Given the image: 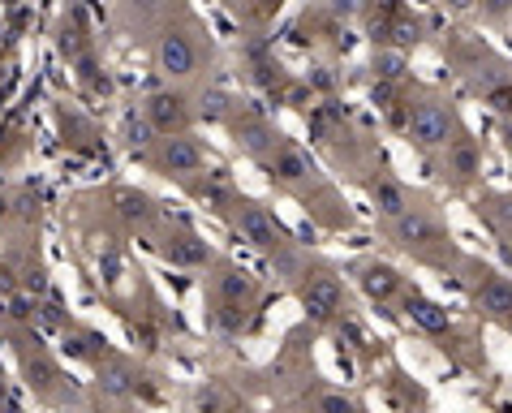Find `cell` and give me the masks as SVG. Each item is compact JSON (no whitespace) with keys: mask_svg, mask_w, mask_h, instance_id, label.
<instances>
[{"mask_svg":"<svg viewBox=\"0 0 512 413\" xmlns=\"http://www.w3.org/2000/svg\"><path fill=\"white\" fill-rule=\"evenodd\" d=\"M474 289H469V302L482 319L491 323H512V276L491 272V267H474Z\"/></svg>","mask_w":512,"mask_h":413,"instance_id":"obj_11","label":"cell"},{"mask_svg":"<svg viewBox=\"0 0 512 413\" xmlns=\"http://www.w3.org/2000/svg\"><path fill=\"white\" fill-rule=\"evenodd\" d=\"M280 5H284V0H250L246 13H250L254 22H272L276 13H280Z\"/></svg>","mask_w":512,"mask_h":413,"instance_id":"obj_30","label":"cell"},{"mask_svg":"<svg viewBox=\"0 0 512 413\" xmlns=\"http://www.w3.org/2000/svg\"><path fill=\"white\" fill-rule=\"evenodd\" d=\"M160 254L173 267H181V272H198V267H211V259H216V250L207 246L198 233L190 229H173L164 241H160Z\"/></svg>","mask_w":512,"mask_h":413,"instance_id":"obj_16","label":"cell"},{"mask_svg":"<svg viewBox=\"0 0 512 413\" xmlns=\"http://www.w3.org/2000/svg\"><path fill=\"white\" fill-rule=\"evenodd\" d=\"M211 56V44L203 39V26L198 22H164L160 35H155L151 61L168 82H190L203 74Z\"/></svg>","mask_w":512,"mask_h":413,"instance_id":"obj_2","label":"cell"},{"mask_svg":"<svg viewBox=\"0 0 512 413\" xmlns=\"http://www.w3.org/2000/svg\"><path fill=\"white\" fill-rule=\"evenodd\" d=\"M229 413H259V409H241V405H233V409H229Z\"/></svg>","mask_w":512,"mask_h":413,"instance_id":"obj_33","label":"cell"},{"mask_svg":"<svg viewBox=\"0 0 512 413\" xmlns=\"http://www.w3.org/2000/svg\"><path fill=\"white\" fill-rule=\"evenodd\" d=\"M267 263H272V272L280 284H289V289H297V280H302L310 272V254L297 246V241L284 237L276 250H267Z\"/></svg>","mask_w":512,"mask_h":413,"instance_id":"obj_18","label":"cell"},{"mask_svg":"<svg viewBox=\"0 0 512 413\" xmlns=\"http://www.w3.org/2000/svg\"><path fill=\"white\" fill-rule=\"evenodd\" d=\"M366 5H371V0H323V13H332L340 22H358Z\"/></svg>","mask_w":512,"mask_h":413,"instance_id":"obj_29","label":"cell"},{"mask_svg":"<svg viewBox=\"0 0 512 413\" xmlns=\"http://www.w3.org/2000/svg\"><path fill=\"white\" fill-rule=\"evenodd\" d=\"M353 280H358V289L371 297V302L379 306H388L396 302L405 289H409V280L396 272L392 263H379V259H362V263H353Z\"/></svg>","mask_w":512,"mask_h":413,"instance_id":"obj_14","label":"cell"},{"mask_svg":"<svg viewBox=\"0 0 512 413\" xmlns=\"http://www.w3.org/2000/svg\"><path fill=\"white\" fill-rule=\"evenodd\" d=\"M396 302H401V315L414 323L418 332H426V336H448L452 332V310L444 302H435V297H426L422 289H405Z\"/></svg>","mask_w":512,"mask_h":413,"instance_id":"obj_15","label":"cell"},{"mask_svg":"<svg viewBox=\"0 0 512 413\" xmlns=\"http://www.w3.org/2000/svg\"><path fill=\"white\" fill-rule=\"evenodd\" d=\"M229 224H233V233L246 241V246L254 250H276L280 241H284V229H280V220L267 211L263 203H254V198H233V207H229Z\"/></svg>","mask_w":512,"mask_h":413,"instance_id":"obj_9","label":"cell"},{"mask_svg":"<svg viewBox=\"0 0 512 413\" xmlns=\"http://www.w3.org/2000/svg\"><path fill=\"white\" fill-rule=\"evenodd\" d=\"M439 177H444L452 190H469V185L482 177V142L461 130L439 151Z\"/></svg>","mask_w":512,"mask_h":413,"instance_id":"obj_10","label":"cell"},{"mask_svg":"<svg viewBox=\"0 0 512 413\" xmlns=\"http://www.w3.org/2000/svg\"><path fill=\"white\" fill-rule=\"evenodd\" d=\"M426 39V22L422 18H414V13H396L392 18V26H388V44L392 48H401V52H409V48H418Z\"/></svg>","mask_w":512,"mask_h":413,"instance_id":"obj_22","label":"cell"},{"mask_svg":"<svg viewBox=\"0 0 512 413\" xmlns=\"http://www.w3.org/2000/svg\"><path fill=\"white\" fill-rule=\"evenodd\" d=\"M315 409L319 413H366L353 396H345V392H319L315 396Z\"/></svg>","mask_w":512,"mask_h":413,"instance_id":"obj_28","label":"cell"},{"mask_svg":"<svg viewBox=\"0 0 512 413\" xmlns=\"http://www.w3.org/2000/svg\"><path fill=\"white\" fill-rule=\"evenodd\" d=\"M224 125H229V138H233V147H237L241 155H250V160H259V164H263L267 155L276 151V142L284 138V134L276 130V125L263 117L259 108L241 104V99L233 104V112H229V121H224Z\"/></svg>","mask_w":512,"mask_h":413,"instance_id":"obj_7","label":"cell"},{"mask_svg":"<svg viewBox=\"0 0 512 413\" xmlns=\"http://www.w3.org/2000/svg\"><path fill=\"white\" fill-rule=\"evenodd\" d=\"M147 168L164 181L186 185L198 173H207V151L194 134H168V138H155L147 147Z\"/></svg>","mask_w":512,"mask_h":413,"instance_id":"obj_5","label":"cell"},{"mask_svg":"<svg viewBox=\"0 0 512 413\" xmlns=\"http://www.w3.org/2000/svg\"><path fill=\"white\" fill-rule=\"evenodd\" d=\"M229 409H233V392L216 379H207L203 388L194 392V413H229Z\"/></svg>","mask_w":512,"mask_h":413,"instance_id":"obj_25","label":"cell"},{"mask_svg":"<svg viewBox=\"0 0 512 413\" xmlns=\"http://www.w3.org/2000/svg\"><path fill=\"white\" fill-rule=\"evenodd\" d=\"M362 190L366 198H371V207H375V216L379 220H396L401 211L414 207V198H409V185L388 173V168H371V173L362 177Z\"/></svg>","mask_w":512,"mask_h":413,"instance_id":"obj_13","label":"cell"},{"mask_svg":"<svg viewBox=\"0 0 512 413\" xmlns=\"http://www.w3.org/2000/svg\"><path fill=\"white\" fill-rule=\"evenodd\" d=\"M293 293H297V302H302L310 323H332V319H340L349 310L345 280H340V272L336 267H327V263H310V272L297 280Z\"/></svg>","mask_w":512,"mask_h":413,"instance_id":"obj_4","label":"cell"},{"mask_svg":"<svg viewBox=\"0 0 512 413\" xmlns=\"http://www.w3.org/2000/svg\"><path fill=\"white\" fill-rule=\"evenodd\" d=\"M207 297L211 302H237V306H254L259 302V280L246 267H237L229 259H211V276H207Z\"/></svg>","mask_w":512,"mask_h":413,"instance_id":"obj_12","label":"cell"},{"mask_svg":"<svg viewBox=\"0 0 512 413\" xmlns=\"http://www.w3.org/2000/svg\"><path fill=\"white\" fill-rule=\"evenodd\" d=\"M405 69H409V52L392 48V44H379V48H375L371 74L383 82V87H392V82H405Z\"/></svg>","mask_w":512,"mask_h":413,"instance_id":"obj_21","label":"cell"},{"mask_svg":"<svg viewBox=\"0 0 512 413\" xmlns=\"http://www.w3.org/2000/svg\"><path fill=\"white\" fill-rule=\"evenodd\" d=\"M95 267H99V280H104V284H121V276H125V259H121L117 246H104V250H99Z\"/></svg>","mask_w":512,"mask_h":413,"instance_id":"obj_27","label":"cell"},{"mask_svg":"<svg viewBox=\"0 0 512 413\" xmlns=\"http://www.w3.org/2000/svg\"><path fill=\"white\" fill-rule=\"evenodd\" d=\"M478 9H482V18H487V22H504L508 9H512V0H478Z\"/></svg>","mask_w":512,"mask_h":413,"instance_id":"obj_31","label":"cell"},{"mask_svg":"<svg viewBox=\"0 0 512 413\" xmlns=\"http://www.w3.org/2000/svg\"><path fill=\"white\" fill-rule=\"evenodd\" d=\"M478 216L500 233H512V194H487L478 198Z\"/></svg>","mask_w":512,"mask_h":413,"instance_id":"obj_24","label":"cell"},{"mask_svg":"<svg viewBox=\"0 0 512 413\" xmlns=\"http://www.w3.org/2000/svg\"><path fill=\"white\" fill-rule=\"evenodd\" d=\"M99 392L112 396V401H125V396L138 392V375L125 362H99Z\"/></svg>","mask_w":512,"mask_h":413,"instance_id":"obj_19","label":"cell"},{"mask_svg":"<svg viewBox=\"0 0 512 413\" xmlns=\"http://www.w3.org/2000/svg\"><path fill=\"white\" fill-rule=\"evenodd\" d=\"M26 383H31L35 392H56V366L48 353H35V358H26Z\"/></svg>","mask_w":512,"mask_h":413,"instance_id":"obj_26","label":"cell"},{"mask_svg":"<svg viewBox=\"0 0 512 413\" xmlns=\"http://www.w3.org/2000/svg\"><path fill=\"white\" fill-rule=\"evenodd\" d=\"M211 327L220 336H241L250 327V306H237V302H211Z\"/></svg>","mask_w":512,"mask_h":413,"instance_id":"obj_23","label":"cell"},{"mask_svg":"<svg viewBox=\"0 0 512 413\" xmlns=\"http://www.w3.org/2000/svg\"><path fill=\"white\" fill-rule=\"evenodd\" d=\"M401 125H405V142L422 155H439L452 138L461 134L457 108H452V99L439 95V91H422V95L409 99Z\"/></svg>","mask_w":512,"mask_h":413,"instance_id":"obj_1","label":"cell"},{"mask_svg":"<svg viewBox=\"0 0 512 413\" xmlns=\"http://www.w3.org/2000/svg\"><path fill=\"white\" fill-rule=\"evenodd\" d=\"M383 233H388V241L396 250L414 254V259H422V263H448L452 254H457L452 250L448 229L439 224V216L431 207H409L396 220H383Z\"/></svg>","mask_w":512,"mask_h":413,"instance_id":"obj_3","label":"cell"},{"mask_svg":"<svg viewBox=\"0 0 512 413\" xmlns=\"http://www.w3.org/2000/svg\"><path fill=\"white\" fill-rule=\"evenodd\" d=\"M108 203H112V216H117L125 229H147V224L160 216L155 198H151V194H142V190H130V185L112 190V194H108Z\"/></svg>","mask_w":512,"mask_h":413,"instance_id":"obj_17","label":"cell"},{"mask_svg":"<svg viewBox=\"0 0 512 413\" xmlns=\"http://www.w3.org/2000/svg\"><path fill=\"white\" fill-rule=\"evenodd\" d=\"M263 173H267V181L280 185V190H289V194H310L323 181L315 160H310V151L297 147L293 138H280L276 142V151L263 160Z\"/></svg>","mask_w":512,"mask_h":413,"instance_id":"obj_6","label":"cell"},{"mask_svg":"<svg viewBox=\"0 0 512 413\" xmlns=\"http://www.w3.org/2000/svg\"><path fill=\"white\" fill-rule=\"evenodd\" d=\"M444 9H452V13H469V9H478V0H444Z\"/></svg>","mask_w":512,"mask_h":413,"instance_id":"obj_32","label":"cell"},{"mask_svg":"<svg viewBox=\"0 0 512 413\" xmlns=\"http://www.w3.org/2000/svg\"><path fill=\"white\" fill-rule=\"evenodd\" d=\"M0 401H5V383H0Z\"/></svg>","mask_w":512,"mask_h":413,"instance_id":"obj_34","label":"cell"},{"mask_svg":"<svg viewBox=\"0 0 512 413\" xmlns=\"http://www.w3.org/2000/svg\"><path fill=\"white\" fill-rule=\"evenodd\" d=\"M65 353H69V358H78V362H104V345H108V340L104 336H95V332H87V327H65Z\"/></svg>","mask_w":512,"mask_h":413,"instance_id":"obj_20","label":"cell"},{"mask_svg":"<svg viewBox=\"0 0 512 413\" xmlns=\"http://www.w3.org/2000/svg\"><path fill=\"white\" fill-rule=\"evenodd\" d=\"M142 121L151 125L155 138H168V134H190L198 112H194V99L177 87H160L147 95V104H142Z\"/></svg>","mask_w":512,"mask_h":413,"instance_id":"obj_8","label":"cell"}]
</instances>
